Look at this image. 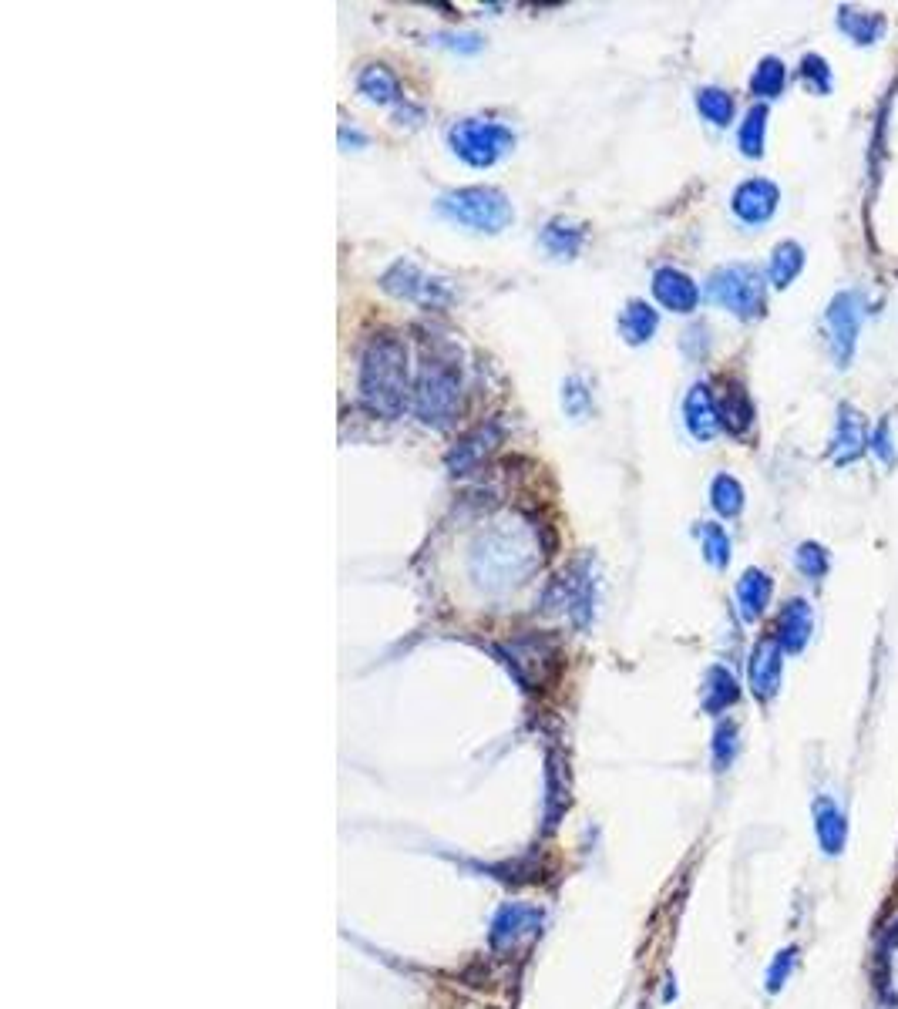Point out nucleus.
I'll use <instances>...</instances> for the list:
<instances>
[{"label":"nucleus","instance_id":"nucleus-32","mask_svg":"<svg viewBox=\"0 0 898 1009\" xmlns=\"http://www.w3.org/2000/svg\"><path fill=\"white\" fill-rule=\"evenodd\" d=\"M794 962H798V946L777 952V959L771 962V969H767V989H771V993H777V989L788 983V976L794 973Z\"/></svg>","mask_w":898,"mask_h":1009},{"label":"nucleus","instance_id":"nucleus-17","mask_svg":"<svg viewBox=\"0 0 898 1009\" xmlns=\"http://www.w3.org/2000/svg\"><path fill=\"white\" fill-rule=\"evenodd\" d=\"M717 411H720V424H724L730 434H744L754 424V404L740 384H727V394L720 397Z\"/></svg>","mask_w":898,"mask_h":1009},{"label":"nucleus","instance_id":"nucleus-26","mask_svg":"<svg viewBox=\"0 0 898 1009\" xmlns=\"http://www.w3.org/2000/svg\"><path fill=\"white\" fill-rule=\"evenodd\" d=\"M710 502H714V508L720 515L734 518V515H740V508H744V488H740L737 478L717 475L714 485H710Z\"/></svg>","mask_w":898,"mask_h":1009},{"label":"nucleus","instance_id":"nucleus-28","mask_svg":"<svg viewBox=\"0 0 898 1009\" xmlns=\"http://www.w3.org/2000/svg\"><path fill=\"white\" fill-rule=\"evenodd\" d=\"M784 78H788L784 64L777 61V58H764L761 64H757V71H754V78H751V88H754V95H761V98H777V95H781V88H784Z\"/></svg>","mask_w":898,"mask_h":1009},{"label":"nucleus","instance_id":"nucleus-30","mask_svg":"<svg viewBox=\"0 0 898 1009\" xmlns=\"http://www.w3.org/2000/svg\"><path fill=\"white\" fill-rule=\"evenodd\" d=\"M798 569L808 579H821L828 572V552L818 542H804L798 549Z\"/></svg>","mask_w":898,"mask_h":1009},{"label":"nucleus","instance_id":"nucleus-18","mask_svg":"<svg viewBox=\"0 0 898 1009\" xmlns=\"http://www.w3.org/2000/svg\"><path fill=\"white\" fill-rule=\"evenodd\" d=\"M656 323H660V317H656V310L650 307V303H643V300H633V303H626V310L619 313V333H623V340L626 344H646V340L656 333Z\"/></svg>","mask_w":898,"mask_h":1009},{"label":"nucleus","instance_id":"nucleus-11","mask_svg":"<svg viewBox=\"0 0 898 1009\" xmlns=\"http://www.w3.org/2000/svg\"><path fill=\"white\" fill-rule=\"evenodd\" d=\"M384 290H391L397 296H407V300L434 303V300H441V296H434V290L444 293V286H441V280H428V276H424L414 263L401 259V263H394L391 270L384 273Z\"/></svg>","mask_w":898,"mask_h":1009},{"label":"nucleus","instance_id":"nucleus-22","mask_svg":"<svg viewBox=\"0 0 898 1009\" xmlns=\"http://www.w3.org/2000/svg\"><path fill=\"white\" fill-rule=\"evenodd\" d=\"M582 226H572V222L566 219H555L545 226V233H542V246L549 249L552 256H559V259H572L579 253V246H582Z\"/></svg>","mask_w":898,"mask_h":1009},{"label":"nucleus","instance_id":"nucleus-33","mask_svg":"<svg viewBox=\"0 0 898 1009\" xmlns=\"http://www.w3.org/2000/svg\"><path fill=\"white\" fill-rule=\"evenodd\" d=\"M734 754H737V727L734 724H720L717 734H714V764H717V771H724V767L734 761Z\"/></svg>","mask_w":898,"mask_h":1009},{"label":"nucleus","instance_id":"nucleus-29","mask_svg":"<svg viewBox=\"0 0 898 1009\" xmlns=\"http://www.w3.org/2000/svg\"><path fill=\"white\" fill-rule=\"evenodd\" d=\"M700 539H703V559H707L714 569H724V566H727V559H730V539H727V532L720 529V525L707 522V525H700Z\"/></svg>","mask_w":898,"mask_h":1009},{"label":"nucleus","instance_id":"nucleus-6","mask_svg":"<svg viewBox=\"0 0 898 1009\" xmlns=\"http://www.w3.org/2000/svg\"><path fill=\"white\" fill-rule=\"evenodd\" d=\"M858 327H862V300H858V293H838L828 307V337L838 367H848L851 354H855Z\"/></svg>","mask_w":898,"mask_h":1009},{"label":"nucleus","instance_id":"nucleus-23","mask_svg":"<svg viewBox=\"0 0 898 1009\" xmlns=\"http://www.w3.org/2000/svg\"><path fill=\"white\" fill-rule=\"evenodd\" d=\"M838 24H841V31H845L851 41H858V44H872L885 31V21L878 14H855L851 7H841Z\"/></svg>","mask_w":898,"mask_h":1009},{"label":"nucleus","instance_id":"nucleus-35","mask_svg":"<svg viewBox=\"0 0 898 1009\" xmlns=\"http://www.w3.org/2000/svg\"><path fill=\"white\" fill-rule=\"evenodd\" d=\"M872 448H875L885 461H892V448H888V431H885V428H878V431H875V444H872Z\"/></svg>","mask_w":898,"mask_h":1009},{"label":"nucleus","instance_id":"nucleus-25","mask_svg":"<svg viewBox=\"0 0 898 1009\" xmlns=\"http://www.w3.org/2000/svg\"><path fill=\"white\" fill-rule=\"evenodd\" d=\"M764 128H767V108L754 105L751 111H747L744 125H740V135H737L740 152H744L747 159H757V155L764 152Z\"/></svg>","mask_w":898,"mask_h":1009},{"label":"nucleus","instance_id":"nucleus-15","mask_svg":"<svg viewBox=\"0 0 898 1009\" xmlns=\"http://www.w3.org/2000/svg\"><path fill=\"white\" fill-rule=\"evenodd\" d=\"M808 640H811V606L804 599H791L781 609V619H777V643L784 646V653H798Z\"/></svg>","mask_w":898,"mask_h":1009},{"label":"nucleus","instance_id":"nucleus-9","mask_svg":"<svg viewBox=\"0 0 898 1009\" xmlns=\"http://www.w3.org/2000/svg\"><path fill=\"white\" fill-rule=\"evenodd\" d=\"M653 293H656V300H660L663 307L673 310V313H690L693 307H697V300H700L697 283H693L687 273L673 270V266H663V270H656Z\"/></svg>","mask_w":898,"mask_h":1009},{"label":"nucleus","instance_id":"nucleus-16","mask_svg":"<svg viewBox=\"0 0 898 1009\" xmlns=\"http://www.w3.org/2000/svg\"><path fill=\"white\" fill-rule=\"evenodd\" d=\"M771 592H774V582H771V576H767V572L747 569L744 576H740V582H737L740 616H744L747 623H754V619L767 609V603H771Z\"/></svg>","mask_w":898,"mask_h":1009},{"label":"nucleus","instance_id":"nucleus-21","mask_svg":"<svg viewBox=\"0 0 898 1009\" xmlns=\"http://www.w3.org/2000/svg\"><path fill=\"white\" fill-rule=\"evenodd\" d=\"M360 95H367L377 105H391V101L401 98V85L384 64H370V68L360 71Z\"/></svg>","mask_w":898,"mask_h":1009},{"label":"nucleus","instance_id":"nucleus-19","mask_svg":"<svg viewBox=\"0 0 898 1009\" xmlns=\"http://www.w3.org/2000/svg\"><path fill=\"white\" fill-rule=\"evenodd\" d=\"M539 922H542V915L535 912V909H522V905H508V909L498 915L495 919V946H508V942H515L518 936H532L535 929H539Z\"/></svg>","mask_w":898,"mask_h":1009},{"label":"nucleus","instance_id":"nucleus-14","mask_svg":"<svg viewBox=\"0 0 898 1009\" xmlns=\"http://www.w3.org/2000/svg\"><path fill=\"white\" fill-rule=\"evenodd\" d=\"M814 835H818V845L825 848V855H841L848 841V825H845V811L838 808L828 794H821L814 801Z\"/></svg>","mask_w":898,"mask_h":1009},{"label":"nucleus","instance_id":"nucleus-10","mask_svg":"<svg viewBox=\"0 0 898 1009\" xmlns=\"http://www.w3.org/2000/svg\"><path fill=\"white\" fill-rule=\"evenodd\" d=\"M683 418H687V428L697 441H710L720 431V411L707 384L690 387L687 401H683Z\"/></svg>","mask_w":898,"mask_h":1009},{"label":"nucleus","instance_id":"nucleus-4","mask_svg":"<svg viewBox=\"0 0 898 1009\" xmlns=\"http://www.w3.org/2000/svg\"><path fill=\"white\" fill-rule=\"evenodd\" d=\"M707 296L737 317H757L764 313V276L744 263L724 266L707 280Z\"/></svg>","mask_w":898,"mask_h":1009},{"label":"nucleus","instance_id":"nucleus-8","mask_svg":"<svg viewBox=\"0 0 898 1009\" xmlns=\"http://www.w3.org/2000/svg\"><path fill=\"white\" fill-rule=\"evenodd\" d=\"M777 202H781V192H777V185L767 179H751L734 192V212L744 222H751V226L771 219Z\"/></svg>","mask_w":898,"mask_h":1009},{"label":"nucleus","instance_id":"nucleus-1","mask_svg":"<svg viewBox=\"0 0 898 1009\" xmlns=\"http://www.w3.org/2000/svg\"><path fill=\"white\" fill-rule=\"evenodd\" d=\"M360 397L381 418H397L407 404V350L394 337H374L360 360Z\"/></svg>","mask_w":898,"mask_h":1009},{"label":"nucleus","instance_id":"nucleus-20","mask_svg":"<svg viewBox=\"0 0 898 1009\" xmlns=\"http://www.w3.org/2000/svg\"><path fill=\"white\" fill-rule=\"evenodd\" d=\"M737 697H740V690H737L734 673L724 670V666H710L707 687H703V707H707L710 714H720L730 703H737Z\"/></svg>","mask_w":898,"mask_h":1009},{"label":"nucleus","instance_id":"nucleus-13","mask_svg":"<svg viewBox=\"0 0 898 1009\" xmlns=\"http://www.w3.org/2000/svg\"><path fill=\"white\" fill-rule=\"evenodd\" d=\"M498 441H502V428H498V421L478 424V428H475V431H468L465 438H461V441L455 444V451H451V455H448L451 471H468V468H475L478 461L485 458Z\"/></svg>","mask_w":898,"mask_h":1009},{"label":"nucleus","instance_id":"nucleus-34","mask_svg":"<svg viewBox=\"0 0 898 1009\" xmlns=\"http://www.w3.org/2000/svg\"><path fill=\"white\" fill-rule=\"evenodd\" d=\"M562 404H566V411L572 414V418H582V414H586L589 394H586V387H582L579 377H569L566 387H562Z\"/></svg>","mask_w":898,"mask_h":1009},{"label":"nucleus","instance_id":"nucleus-2","mask_svg":"<svg viewBox=\"0 0 898 1009\" xmlns=\"http://www.w3.org/2000/svg\"><path fill=\"white\" fill-rule=\"evenodd\" d=\"M438 212L444 219L458 222L475 233H502L508 222L515 219L512 202L505 192L488 189V185H471V189L444 192L438 199Z\"/></svg>","mask_w":898,"mask_h":1009},{"label":"nucleus","instance_id":"nucleus-12","mask_svg":"<svg viewBox=\"0 0 898 1009\" xmlns=\"http://www.w3.org/2000/svg\"><path fill=\"white\" fill-rule=\"evenodd\" d=\"M868 444V431H865V418L855 411L851 404H841L838 411V431H835V448H831V458L838 465H851L858 455L865 451Z\"/></svg>","mask_w":898,"mask_h":1009},{"label":"nucleus","instance_id":"nucleus-3","mask_svg":"<svg viewBox=\"0 0 898 1009\" xmlns=\"http://www.w3.org/2000/svg\"><path fill=\"white\" fill-rule=\"evenodd\" d=\"M448 142L468 165H475V169H488V165H495L502 155L512 152L515 135H512V128H505L498 122H485V118H461V122L451 125Z\"/></svg>","mask_w":898,"mask_h":1009},{"label":"nucleus","instance_id":"nucleus-31","mask_svg":"<svg viewBox=\"0 0 898 1009\" xmlns=\"http://www.w3.org/2000/svg\"><path fill=\"white\" fill-rule=\"evenodd\" d=\"M801 74L818 95H828L831 91V68L825 58H818V54H808V58L801 61Z\"/></svg>","mask_w":898,"mask_h":1009},{"label":"nucleus","instance_id":"nucleus-24","mask_svg":"<svg viewBox=\"0 0 898 1009\" xmlns=\"http://www.w3.org/2000/svg\"><path fill=\"white\" fill-rule=\"evenodd\" d=\"M801 266H804V249L798 243H781L774 249V256H771V283L774 286H788L794 283V276L801 273Z\"/></svg>","mask_w":898,"mask_h":1009},{"label":"nucleus","instance_id":"nucleus-27","mask_svg":"<svg viewBox=\"0 0 898 1009\" xmlns=\"http://www.w3.org/2000/svg\"><path fill=\"white\" fill-rule=\"evenodd\" d=\"M697 108L714 125H730V118H734V98L720 88H703L697 95Z\"/></svg>","mask_w":898,"mask_h":1009},{"label":"nucleus","instance_id":"nucleus-7","mask_svg":"<svg viewBox=\"0 0 898 1009\" xmlns=\"http://www.w3.org/2000/svg\"><path fill=\"white\" fill-rule=\"evenodd\" d=\"M781 670H784V646L777 643V636H764L761 643L754 646L751 653V690L757 700H771L777 690H781Z\"/></svg>","mask_w":898,"mask_h":1009},{"label":"nucleus","instance_id":"nucleus-5","mask_svg":"<svg viewBox=\"0 0 898 1009\" xmlns=\"http://www.w3.org/2000/svg\"><path fill=\"white\" fill-rule=\"evenodd\" d=\"M414 401H418V414L424 424L448 428L451 418L458 414V401H461L458 370L451 364H444V360L428 364L418 381V391H414Z\"/></svg>","mask_w":898,"mask_h":1009}]
</instances>
